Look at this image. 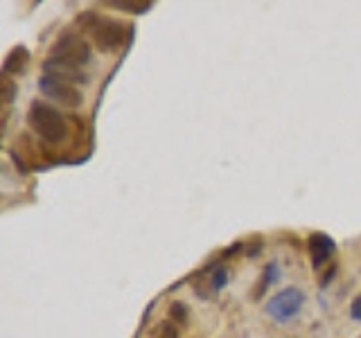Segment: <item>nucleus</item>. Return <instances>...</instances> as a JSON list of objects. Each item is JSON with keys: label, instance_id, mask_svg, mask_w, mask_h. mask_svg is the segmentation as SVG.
Segmentation results:
<instances>
[{"label": "nucleus", "instance_id": "12", "mask_svg": "<svg viewBox=\"0 0 361 338\" xmlns=\"http://www.w3.org/2000/svg\"><path fill=\"white\" fill-rule=\"evenodd\" d=\"M167 313H169V318H172V323H180V325L188 323V307L183 302H172Z\"/></svg>", "mask_w": 361, "mask_h": 338}, {"label": "nucleus", "instance_id": "6", "mask_svg": "<svg viewBox=\"0 0 361 338\" xmlns=\"http://www.w3.org/2000/svg\"><path fill=\"white\" fill-rule=\"evenodd\" d=\"M307 251H310V257H312V266L321 268L323 264H327L332 259V255L336 251V244H334V239L330 234L314 232L307 239Z\"/></svg>", "mask_w": 361, "mask_h": 338}, {"label": "nucleus", "instance_id": "10", "mask_svg": "<svg viewBox=\"0 0 361 338\" xmlns=\"http://www.w3.org/2000/svg\"><path fill=\"white\" fill-rule=\"evenodd\" d=\"M259 280H262V282H259V287H257V289H255V293H253L255 300H257L259 296H262L264 289L271 284V282H276V280H278V266H276V264H269V266L264 268V275L259 277Z\"/></svg>", "mask_w": 361, "mask_h": 338}, {"label": "nucleus", "instance_id": "13", "mask_svg": "<svg viewBox=\"0 0 361 338\" xmlns=\"http://www.w3.org/2000/svg\"><path fill=\"white\" fill-rule=\"evenodd\" d=\"M109 7H116V9H122V11H131V14H142L152 7V3H106Z\"/></svg>", "mask_w": 361, "mask_h": 338}, {"label": "nucleus", "instance_id": "1", "mask_svg": "<svg viewBox=\"0 0 361 338\" xmlns=\"http://www.w3.org/2000/svg\"><path fill=\"white\" fill-rule=\"evenodd\" d=\"M79 23H84V30L90 34L95 48L102 52H118L129 37V25L122 20L104 18L97 14H84L79 18Z\"/></svg>", "mask_w": 361, "mask_h": 338}, {"label": "nucleus", "instance_id": "2", "mask_svg": "<svg viewBox=\"0 0 361 338\" xmlns=\"http://www.w3.org/2000/svg\"><path fill=\"white\" fill-rule=\"evenodd\" d=\"M27 122L32 131L39 135L41 140L50 144H59L68 138V124L66 118L61 115L54 106L45 104V101H32Z\"/></svg>", "mask_w": 361, "mask_h": 338}, {"label": "nucleus", "instance_id": "15", "mask_svg": "<svg viewBox=\"0 0 361 338\" xmlns=\"http://www.w3.org/2000/svg\"><path fill=\"white\" fill-rule=\"evenodd\" d=\"M350 313H353V318H355V320H361V296L355 298L353 307H350Z\"/></svg>", "mask_w": 361, "mask_h": 338}, {"label": "nucleus", "instance_id": "4", "mask_svg": "<svg viewBox=\"0 0 361 338\" xmlns=\"http://www.w3.org/2000/svg\"><path fill=\"white\" fill-rule=\"evenodd\" d=\"M50 59L66 61L73 65H84L90 61V43L84 41L82 37H77V34H63L52 45Z\"/></svg>", "mask_w": 361, "mask_h": 338}, {"label": "nucleus", "instance_id": "8", "mask_svg": "<svg viewBox=\"0 0 361 338\" xmlns=\"http://www.w3.org/2000/svg\"><path fill=\"white\" fill-rule=\"evenodd\" d=\"M30 63V50L25 45H16L14 50H9V54L5 56V63H3V75H20L25 73V68Z\"/></svg>", "mask_w": 361, "mask_h": 338}, {"label": "nucleus", "instance_id": "7", "mask_svg": "<svg viewBox=\"0 0 361 338\" xmlns=\"http://www.w3.org/2000/svg\"><path fill=\"white\" fill-rule=\"evenodd\" d=\"M43 70L45 75L56 77V79H63V82H77V84H86V73L82 70V65H73V63H66V61H56V59H48L43 63Z\"/></svg>", "mask_w": 361, "mask_h": 338}, {"label": "nucleus", "instance_id": "11", "mask_svg": "<svg viewBox=\"0 0 361 338\" xmlns=\"http://www.w3.org/2000/svg\"><path fill=\"white\" fill-rule=\"evenodd\" d=\"M203 282H208L212 293H214V291H221V289L226 287V282H228V270L219 266L217 270H212V275H210L208 280H203Z\"/></svg>", "mask_w": 361, "mask_h": 338}, {"label": "nucleus", "instance_id": "3", "mask_svg": "<svg viewBox=\"0 0 361 338\" xmlns=\"http://www.w3.org/2000/svg\"><path fill=\"white\" fill-rule=\"evenodd\" d=\"M302 302H305V293L300 289L296 287L282 289L276 296H271V300L267 302V313L276 323H289L302 309Z\"/></svg>", "mask_w": 361, "mask_h": 338}, {"label": "nucleus", "instance_id": "5", "mask_svg": "<svg viewBox=\"0 0 361 338\" xmlns=\"http://www.w3.org/2000/svg\"><path fill=\"white\" fill-rule=\"evenodd\" d=\"M39 90L45 97L59 101V104H63V106L79 108L84 104L82 90H79L77 86H73V84L63 82V79H56V77H50V75H43L39 79Z\"/></svg>", "mask_w": 361, "mask_h": 338}, {"label": "nucleus", "instance_id": "9", "mask_svg": "<svg viewBox=\"0 0 361 338\" xmlns=\"http://www.w3.org/2000/svg\"><path fill=\"white\" fill-rule=\"evenodd\" d=\"M149 338H178V330H176V325L174 323H169V320H163V323H158Z\"/></svg>", "mask_w": 361, "mask_h": 338}, {"label": "nucleus", "instance_id": "14", "mask_svg": "<svg viewBox=\"0 0 361 338\" xmlns=\"http://www.w3.org/2000/svg\"><path fill=\"white\" fill-rule=\"evenodd\" d=\"M0 88H3V101H5V104H9V101L14 99V93H16L14 82H11L7 75H3V77H0Z\"/></svg>", "mask_w": 361, "mask_h": 338}, {"label": "nucleus", "instance_id": "16", "mask_svg": "<svg viewBox=\"0 0 361 338\" xmlns=\"http://www.w3.org/2000/svg\"><path fill=\"white\" fill-rule=\"evenodd\" d=\"M334 273H336V266L332 264V266H330V270H327V273L323 275V280H321V287H327V284H330L332 277H334Z\"/></svg>", "mask_w": 361, "mask_h": 338}]
</instances>
